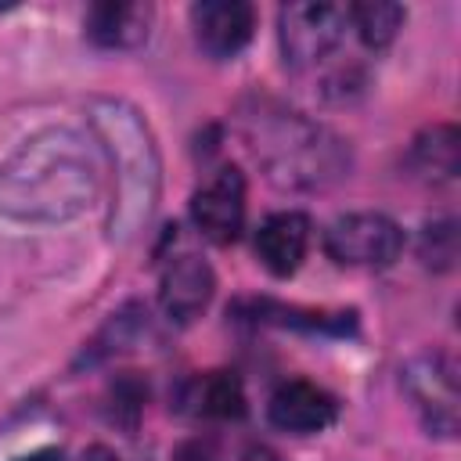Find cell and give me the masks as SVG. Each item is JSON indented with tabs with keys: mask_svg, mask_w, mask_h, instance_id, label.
Listing matches in <instances>:
<instances>
[{
	"mask_svg": "<svg viewBox=\"0 0 461 461\" xmlns=\"http://www.w3.org/2000/svg\"><path fill=\"white\" fill-rule=\"evenodd\" d=\"M79 461H119V454L108 450V447H101V443H94V447H86V450L79 454Z\"/></svg>",
	"mask_w": 461,
	"mask_h": 461,
	"instance_id": "cell-21",
	"label": "cell"
},
{
	"mask_svg": "<svg viewBox=\"0 0 461 461\" xmlns=\"http://www.w3.org/2000/svg\"><path fill=\"white\" fill-rule=\"evenodd\" d=\"M346 7L339 4H285L277 11V40L285 65L310 68L324 61L346 36Z\"/></svg>",
	"mask_w": 461,
	"mask_h": 461,
	"instance_id": "cell-6",
	"label": "cell"
},
{
	"mask_svg": "<svg viewBox=\"0 0 461 461\" xmlns=\"http://www.w3.org/2000/svg\"><path fill=\"white\" fill-rule=\"evenodd\" d=\"M245 137L263 173L285 191H321L349 169V151L328 126L270 101L245 112Z\"/></svg>",
	"mask_w": 461,
	"mask_h": 461,
	"instance_id": "cell-3",
	"label": "cell"
},
{
	"mask_svg": "<svg viewBox=\"0 0 461 461\" xmlns=\"http://www.w3.org/2000/svg\"><path fill=\"white\" fill-rule=\"evenodd\" d=\"M346 18L349 25L357 29L360 43L371 47V50H382L396 40L400 25H403V7L400 4H378V0H367V4H349L346 7Z\"/></svg>",
	"mask_w": 461,
	"mask_h": 461,
	"instance_id": "cell-15",
	"label": "cell"
},
{
	"mask_svg": "<svg viewBox=\"0 0 461 461\" xmlns=\"http://www.w3.org/2000/svg\"><path fill=\"white\" fill-rule=\"evenodd\" d=\"M403 393L432 436L457 432V364L447 353H418L400 371Z\"/></svg>",
	"mask_w": 461,
	"mask_h": 461,
	"instance_id": "cell-5",
	"label": "cell"
},
{
	"mask_svg": "<svg viewBox=\"0 0 461 461\" xmlns=\"http://www.w3.org/2000/svg\"><path fill=\"white\" fill-rule=\"evenodd\" d=\"M234 461H285L274 447H267V443H245L238 454H234Z\"/></svg>",
	"mask_w": 461,
	"mask_h": 461,
	"instance_id": "cell-19",
	"label": "cell"
},
{
	"mask_svg": "<svg viewBox=\"0 0 461 461\" xmlns=\"http://www.w3.org/2000/svg\"><path fill=\"white\" fill-rule=\"evenodd\" d=\"M144 396H148V389L133 378V371H126L122 378H115V382H112V389H108L112 421H119V425L133 429V425H137V418H140V411H144Z\"/></svg>",
	"mask_w": 461,
	"mask_h": 461,
	"instance_id": "cell-16",
	"label": "cell"
},
{
	"mask_svg": "<svg viewBox=\"0 0 461 461\" xmlns=\"http://www.w3.org/2000/svg\"><path fill=\"white\" fill-rule=\"evenodd\" d=\"M411 166L418 176L443 184L457 176V130L450 122H436L421 130L411 144Z\"/></svg>",
	"mask_w": 461,
	"mask_h": 461,
	"instance_id": "cell-14",
	"label": "cell"
},
{
	"mask_svg": "<svg viewBox=\"0 0 461 461\" xmlns=\"http://www.w3.org/2000/svg\"><path fill=\"white\" fill-rule=\"evenodd\" d=\"M14 461H65V454L58 447H40V450H29V454H22Z\"/></svg>",
	"mask_w": 461,
	"mask_h": 461,
	"instance_id": "cell-20",
	"label": "cell"
},
{
	"mask_svg": "<svg viewBox=\"0 0 461 461\" xmlns=\"http://www.w3.org/2000/svg\"><path fill=\"white\" fill-rule=\"evenodd\" d=\"M173 461H220L212 439H187L173 450Z\"/></svg>",
	"mask_w": 461,
	"mask_h": 461,
	"instance_id": "cell-18",
	"label": "cell"
},
{
	"mask_svg": "<svg viewBox=\"0 0 461 461\" xmlns=\"http://www.w3.org/2000/svg\"><path fill=\"white\" fill-rule=\"evenodd\" d=\"M191 220L216 245H227L241 234V227H245V176L238 166H220L191 194Z\"/></svg>",
	"mask_w": 461,
	"mask_h": 461,
	"instance_id": "cell-7",
	"label": "cell"
},
{
	"mask_svg": "<svg viewBox=\"0 0 461 461\" xmlns=\"http://www.w3.org/2000/svg\"><path fill=\"white\" fill-rule=\"evenodd\" d=\"M191 29H194V43L223 61L234 58L256 32V7L245 0H202L191 7Z\"/></svg>",
	"mask_w": 461,
	"mask_h": 461,
	"instance_id": "cell-9",
	"label": "cell"
},
{
	"mask_svg": "<svg viewBox=\"0 0 461 461\" xmlns=\"http://www.w3.org/2000/svg\"><path fill=\"white\" fill-rule=\"evenodd\" d=\"M184 403L194 418L234 421L245 414V385L234 371H205L184 385Z\"/></svg>",
	"mask_w": 461,
	"mask_h": 461,
	"instance_id": "cell-13",
	"label": "cell"
},
{
	"mask_svg": "<svg viewBox=\"0 0 461 461\" xmlns=\"http://www.w3.org/2000/svg\"><path fill=\"white\" fill-rule=\"evenodd\" d=\"M101 191V151L79 130L32 133L0 162V216L14 223H65L83 216Z\"/></svg>",
	"mask_w": 461,
	"mask_h": 461,
	"instance_id": "cell-1",
	"label": "cell"
},
{
	"mask_svg": "<svg viewBox=\"0 0 461 461\" xmlns=\"http://www.w3.org/2000/svg\"><path fill=\"white\" fill-rule=\"evenodd\" d=\"M457 256V234H454V223L450 220H436L421 230V263L425 267H436V270H447Z\"/></svg>",
	"mask_w": 461,
	"mask_h": 461,
	"instance_id": "cell-17",
	"label": "cell"
},
{
	"mask_svg": "<svg viewBox=\"0 0 461 461\" xmlns=\"http://www.w3.org/2000/svg\"><path fill=\"white\" fill-rule=\"evenodd\" d=\"M403 249V230L385 212H346L324 227V252L339 267H389Z\"/></svg>",
	"mask_w": 461,
	"mask_h": 461,
	"instance_id": "cell-4",
	"label": "cell"
},
{
	"mask_svg": "<svg viewBox=\"0 0 461 461\" xmlns=\"http://www.w3.org/2000/svg\"><path fill=\"white\" fill-rule=\"evenodd\" d=\"M90 126L112 166L108 230L115 241H130L151 220L155 202H158V187H162L158 144L144 115L130 101H119V97L90 101Z\"/></svg>",
	"mask_w": 461,
	"mask_h": 461,
	"instance_id": "cell-2",
	"label": "cell"
},
{
	"mask_svg": "<svg viewBox=\"0 0 461 461\" xmlns=\"http://www.w3.org/2000/svg\"><path fill=\"white\" fill-rule=\"evenodd\" d=\"M216 274L202 256H176L158 277V306L173 324H191L212 299Z\"/></svg>",
	"mask_w": 461,
	"mask_h": 461,
	"instance_id": "cell-10",
	"label": "cell"
},
{
	"mask_svg": "<svg viewBox=\"0 0 461 461\" xmlns=\"http://www.w3.org/2000/svg\"><path fill=\"white\" fill-rule=\"evenodd\" d=\"M310 216L299 209L270 212L256 230V256L274 277H288L303 267L310 249Z\"/></svg>",
	"mask_w": 461,
	"mask_h": 461,
	"instance_id": "cell-11",
	"label": "cell"
},
{
	"mask_svg": "<svg viewBox=\"0 0 461 461\" xmlns=\"http://www.w3.org/2000/svg\"><path fill=\"white\" fill-rule=\"evenodd\" d=\"M155 11L148 4H94L83 18L86 40L104 50H133L148 40Z\"/></svg>",
	"mask_w": 461,
	"mask_h": 461,
	"instance_id": "cell-12",
	"label": "cell"
},
{
	"mask_svg": "<svg viewBox=\"0 0 461 461\" xmlns=\"http://www.w3.org/2000/svg\"><path fill=\"white\" fill-rule=\"evenodd\" d=\"M267 418L274 429L292 432V436H313L324 432L339 418V400L306 378H288L281 382L270 400H267Z\"/></svg>",
	"mask_w": 461,
	"mask_h": 461,
	"instance_id": "cell-8",
	"label": "cell"
}]
</instances>
